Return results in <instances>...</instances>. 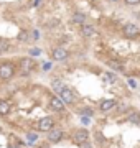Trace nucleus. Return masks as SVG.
<instances>
[{
	"mask_svg": "<svg viewBox=\"0 0 140 148\" xmlns=\"http://www.w3.org/2000/svg\"><path fill=\"white\" fill-rule=\"evenodd\" d=\"M49 68H51V63H45V64H43V69H45V71H46V69H49Z\"/></svg>",
	"mask_w": 140,
	"mask_h": 148,
	"instance_id": "obj_29",
	"label": "nucleus"
},
{
	"mask_svg": "<svg viewBox=\"0 0 140 148\" xmlns=\"http://www.w3.org/2000/svg\"><path fill=\"white\" fill-rule=\"evenodd\" d=\"M109 2H114V3H115V2H119V0H109Z\"/></svg>",
	"mask_w": 140,
	"mask_h": 148,
	"instance_id": "obj_32",
	"label": "nucleus"
},
{
	"mask_svg": "<svg viewBox=\"0 0 140 148\" xmlns=\"http://www.w3.org/2000/svg\"><path fill=\"white\" fill-rule=\"evenodd\" d=\"M107 66L112 69V71H115V73H124V64L119 63V61H115V59L107 61Z\"/></svg>",
	"mask_w": 140,
	"mask_h": 148,
	"instance_id": "obj_12",
	"label": "nucleus"
},
{
	"mask_svg": "<svg viewBox=\"0 0 140 148\" xmlns=\"http://www.w3.org/2000/svg\"><path fill=\"white\" fill-rule=\"evenodd\" d=\"M27 140L30 145H33V143H36L38 142V133L36 132H28L27 133Z\"/></svg>",
	"mask_w": 140,
	"mask_h": 148,
	"instance_id": "obj_17",
	"label": "nucleus"
},
{
	"mask_svg": "<svg viewBox=\"0 0 140 148\" xmlns=\"http://www.w3.org/2000/svg\"><path fill=\"white\" fill-rule=\"evenodd\" d=\"M81 148H92V143L91 142H86V143H82V145H79Z\"/></svg>",
	"mask_w": 140,
	"mask_h": 148,
	"instance_id": "obj_28",
	"label": "nucleus"
},
{
	"mask_svg": "<svg viewBox=\"0 0 140 148\" xmlns=\"http://www.w3.org/2000/svg\"><path fill=\"white\" fill-rule=\"evenodd\" d=\"M53 128H54V120L51 119V117H45V119H41V120L36 123L38 132H46L48 133L49 130H53Z\"/></svg>",
	"mask_w": 140,
	"mask_h": 148,
	"instance_id": "obj_3",
	"label": "nucleus"
},
{
	"mask_svg": "<svg viewBox=\"0 0 140 148\" xmlns=\"http://www.w3.org/2000/svg\"><path fill=\"white\" fill-rule=\"evenodd\" d=\"M49 109L53 112H56V114H63L66 110V104L63 102V99L59 95H53L49 99Z\"/></svg>",
	"mask_w": 140,
	"mask_h": 148,
	"instance_id": "obj_2",
	"label": "nucleus"
},
{
	"mask_svg": "<svg viewBox=\"0 0 140 148\" xmlns=\"http://www.w3.org/2000/svg\"><path fill=\"white\" fill-rule=\"evenodd\" d=\"M13 74H15V68H13L10 63L8 64H2V66H0V79L7 81V79H10Z\"/></svg>",
	"mask_w": 140,
	"mask_h": 148,
	"instance_id": "obj_8",
	"label": "nucleus"
},
{
	"mask_svg": "<svg viewBox=\"0 0 140 148\" xmlns=\"http://www.w3.org/2000/svg\"><path fill=\"white\" fill-rule=\"evenodd\" d=\"M40 148H51V147H49V143H41V145H40Z\"/></svg>",
	"mask_w": 140,
	"mask_h": 148,
	"instance_id": "obj_30",
	"label": "nucleus"
},
{
	"mask_svg": "<svg viewBox=\"0 0 140 148\" xmlns=\"http://www.w3.org/2000/svg\"><path fill=\"white\" fill-rule=\"evenodd\" d=\"M71 138H73L78 145H82V143L89 142V132H87L86 128H74V130L71 132Z\"/></svg>",
	"mask_w": 140,
	"mask_h": 148,
	"instance_id": "obj_1",
	"label": "nucleus"
},
{
	"mask_svg": "<svg viewBox=\"0 0 140 148\" xmlns=\"http://www.w3.org/2000/svg\"><path fill=\"white\" fill-rule=\"evenodd\" d=\"M78 112H79V114H81V115L82 117H92V115H94V110H92V109H89V107H86V109H81V110H78Z\"/></svg>",
	"mask_w": 140,
	"mask_h": 148,
	"instance_id": "obj_19",
	"label": "nucleus"
},
{
	"mask_svg": "<svg viewBox=\"0 0 140 148\" xmlns=\"http://www.w3.org/2000/svg\"><path fill=\"white\" fill-rule=\"evenodd\" d=\"M115 107H117V101L115 99H104V101L99 102V110L102 112V114L112 112Z\"/></svg>",
	"mask_w": 140,
	"mask_h": 148,
	"instance_id": "obj_5",
	"label": "nucleus"
},
{
	"mask_svg": "<svg viewBox=\"0 0 140 148\" xmlns=\"http://www.w3.org/2000/svg\"><path fill=\"white\" fill-rule=\"evenodd\" d=\"M82 35L84 36H94L96 35V27H92V25H82Z\"/></svg>",
	"mask_w": 140,
	"mask_h": 148,
	"instance_id": "obj_14",
	"label": "nucleus"
},
{
	"mask_svg": "<svg viewBox=\"0 0 140 148\" xmlns=\"http://www.w3.org/2000/svg\"><path fill=\"white\" fill-rule=\"evenodd\" d=\"M18 40H20V41H27V40H28V32L22 30V32L18 33Z\"/></svg>",
	"mask_w": 140,
	"mask_h": 148,
	"instance_id": "obj_20",
	"label": "nucleus"
},
{
	"mask_svg": "<svg viewBox=\"0 0 140 148\" xmlns=\"http://www.w3.org/2000/svg\"><path fill=\"white\" fill-rule=\"evenodd\" d=\"M63 137H65V132H63L61 128H53V130H49V132L46 133L48 143H59L63 140Z\"/></svg>",
	"mask_w": 140,
	"mask_h": 148,
	"instance_id": "obj_4",
	"label": "nucleus"
},
{
	"mask_svg": "<svg viewBox=\"0 0 140 148\" xmlns=\"http://www.w3.org/2000/svg\"><path fill=\"white\" fill-rule=\"evenodd\" d=\"M127 84H129L130 89H135V87H137V82H135L134 79H129V81H127Z\"/></svg>",
	"mask_w": 140,
	"mask_h": 148,
	"instance_id": "obj_24",
	"label": "nucleus"
},
{
	"mask_svg": "<svg viewBox=\"0 0 140 148\" xmlns=\"http://www.w3.org/2000/svg\"><path fill=\"white\" fill-rule=\"evenodd\" d=\"M59 97L63 99V102H65L66 106H73V104L76 102V95H74V92H73L71 89H68V87H65V89H63V92L59 94Z\"/></svg>",
	"mask_w": 140,
	"mask_h": 148,
	"instance_id": "obj_9",
	"label": "nucleus"
},
{
	"mask_svg": "<svg viewBox=\"0 0 140 148\" xmlns=\"http://www.w3.org/2000/svg\"><path fill=\"white\" fill-rule=\"evenodd\" d=\"M68 56H69V53L66 51L65 48H56V49L53 51V59L54 61H65Z\"/></svg>",
	"mask_w": 140,
	"mask_h": 148,
	"instance_id": "obj_10",
	"label": "nucleus"
},
{
	"mask_svg": "<svg viewBox=\"0 0 140 148\" xmlns=\"http://www.w3.org/2000/svg\"><path fill=\"white\" fill-rule=\"evenodd\" d=\"M125 120L129 122V123H134V125H140V115H139V112H130L129 115L125 117Z\"/></svg>",
	"mask_w": 140,
	"mask_h": 148,
	"instance_id": "obj_13",
	"label": "nucleus"
},
{
	"mask_svg": "<svg viewBox=\"0 0 140 148\" xmlns=\"http://www.w3.org/2000/svg\"><path fill=\"white\" fill-rule=\"evenodd\" d=\"M5 51H8V45L3 41H0V53H5Z\"/></svg>",
	"mask_w": 140,
	"mask_h": 148,
	"instance_id": "obj_21",
	"label": "nucleus"
},
{
	"mask_svg": "<svg viewBox=\"0 0 140 148\" xmlns=\"http://www.w3.org/2000/svg\"><path fill=\"white\" fill-rule=\"evenodd\" d=\"M33 68H35V63H33L32 58L20 59V73H22L23 76H28V74L33 71Z\"/></svg>",
	"mask_w": 140,
	"mask_h": 148,
	"instance_id": "obj_6",
	"label": "nucleus"
},
{
	"mask_svg": "<svg viewBox=\"0 0 140 148\" xmlns=\"http://www.w3.org/2000/svg\"><path fill=\"white\" fill-rule=\"evenodd\" d=\"M81 122L84 125H89V123H91V119H89V117H81Z\"/></svg>",
	"mask_w": 140,
	"mask_h": 148,
	"instance_id": "obj_26",
	"label": "nucleus"
},
{
	"mask_svg": "<svg viewBox=\"0 0 140 148\" xmlns=\"http://www.w3.org/2000/svg\"><path fill=\"white\" fill-rule=\"evenodd\" d=\"M122 32H124L125 38H137L139 33H140V30H139L137 25H134V23H125L124 28H122Z\"/></svg>",
	"mask_w": 140,
	"mask_h": 148,
	"instance_id": "obj_7",
	"label": "nucleus"
},
{
	"mask_svg": "<svg viewBox=\"0 0 140 148\" xmlns=\"http://www.w3.org/2000/svg\"><path fill=\"white\" fill-rule=\"evenodd\" d=\"M106 140H104V137L101 135V133H96V143H104Z\"/></svg>",
	"mask_w": 140,
	"mask_h": 148,
	"instance_id": "obj_23",
	"label": "nucleus"
},
{
	"mask_svg": "<svg viewBox=\"0 0 140 148\" xmlns=\"http://www.w3.org/2000/svg\"><path fill=\"white\" fill-rule=\"evenodd\" d=\"M12 106H10V102H7V101H0V115H7L8 112H10Z\"/></svg>",
	"mask_w": 140,
	"mask_h": 148,
	"instance_id": "obj_16",
	"label": "nucleus"
},
{
	"mask_svg": "<svg viewBox=\"0 0 140 148\" xmlns=\"http://www.w3.org/2000/svg\"><path fill=\"white\" fill-rule=\"evenodd\" d=\"M71 20L74 21V23H78V25H86V21H87V16L84 15V13H79V12H74V13L71 15Z\"/></svg>",
	"mask_w": 140,
	"mask_h": 148,
	"instance_id": "obj_11",
	"label": "nucleus"
},
{
	"mask_svg": "<svg viewBox=\"0 0 140 148\" xmlns=\"http://www.w3.org/2000/svg\"><path fill=\"white\" fill-rule=\"evenodd\" d=\"M104 77H106V79L107 81H110V82H117V76H115V74L112 73V71H106V74H104Z\"/></svg>",
	"mask_w": 140,
	"mask_h": 148,
	"instance_id": "obj_18",
	"label": "nucleus"
},
{
	"mask_svg": "<svg viewBox=\"0 0 140 148\" xmlns=\"http://www.w3.org/2000/svg\"><path fill=\"white\" fill-rule=\"evenodd\" d=\"M41 3H43L41 0H35V7H40V5H41Z\"/></svg>",
	"mask_w": 140,
	"mask_h": 148,
	"instance_id": "obj_31",
	"label": "nucleus"
},
{
	"mask_svg": "<svg viewBox=\"0 0 140 148\" xmlns=\"http://www.w3.org/2000/svg\"><path fill=\"white\" fill-rule=\"evenodd\" d=\"M40 53H41V51H40L38 48H32V49H30V54H32V56H40Z\"/></svg>",
	"mask_w": 140,
	"mask_h": 148,
	"instance_id": "obj_22",
	"label": "nucleus"
},
{
	"mask_svg": "<svg viewBox=\"0 0 140 148\" xmlns=\"http://www.w3.org/2000/svg\"><path fill=\"white\" fill-rule=\"evenodd\" d=\"M32 38H33V40H38V38H40V33H38V30H33Z\"/></svg>",
	"mask_w": 140,
	"mask_h": 148,
	"instance_id": "obj_27",
	"label": "nucleus"
},
{
	"mask_svg": "<svg viewBox=\"0 0 140 148\" xmlns=\"http://www.w3.org/2000/svg\"><path fill=\"white\" fill-rule=\"evenodd\" d=\"M51 87H53V90L54 92H56V94H61V92H63V89H65L66 86L63 84V82H61V81H58V79H54L53 82H51Z\"/></svg>",
	"mask_w": 140,
	"mask_h": 148,
	"instance_id": "obj_15",
	"label": "nucleus"
},
{
	"mask_svg": "<svg viewBox=\"0 0 140 148\" xmlns=\"http://www.w3.org/2000/svg\"><path fill=\"white\" fill-rule=\"evenodd\" d=\"M125 3H127V5H139L140 0H125Z\"/></svg>",
	"mask_w": 140,
	"mask_h": 148,
	"instance_id": "obj_25",
	"label": "nucleus"
}]
</instances>
